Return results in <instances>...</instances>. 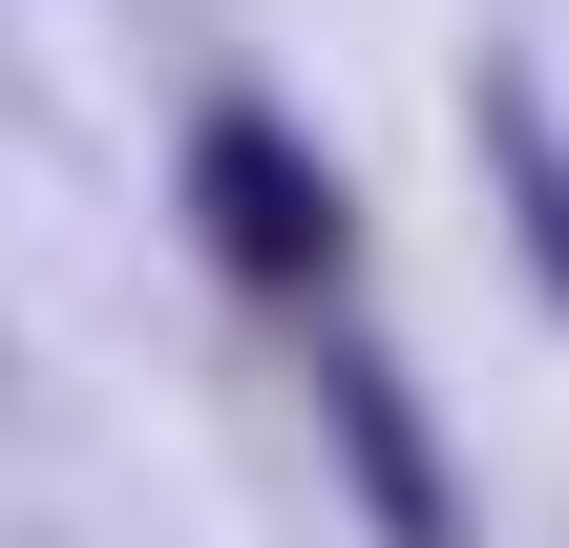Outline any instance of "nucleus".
<instances>
[{
    "label": "nucleus",
    "instance_id": "nucleus-3",
    "mask_svg": "<svg viewBox=\"0 0 569 548\" xmlns=\"http://www.w3.org/2000/svg\"><path fill=\"white\" fill-rule=\"evenodd\" d=\"M486 190L528 211V275L569 296V127H549V84H528V63H486Z\"/></svg>",
    "mask_w": 569,
    "mask_h": 548
},
{
    "label": "nucleus",
    "instance_id": "nucleus-2",
    "mask_svg": "<svg viewBox=\"0 0 569 548\" xmlns=\"http://www.w3.org/2000/svg\"><path fill=\"white\" fill-rule=\"evenodd\" d=\"M317 444H338V486L380 507V548H465V486H443V444H422V380H401L380 338L317 359Z\"/></svg>",
    "mask_w": 569,
    "mask_h": 548
},
{
    "label": "nucleus",
    "instance_id": "nucleus-1",
    "mask_svg": "<svg viewBox=\"0 0 569 548\" xmlns=\"http://www.w3.org/2000/svg\"><path fill=\"white\" fill-rule=\"evenodd\" d=\"M190 211H211V253H232L253 296H338V253H359L338 169H317L274 106H190Z\"/></svg>",
    "mask_w": 569,
    "mask_h": 548
}]
</instances>
